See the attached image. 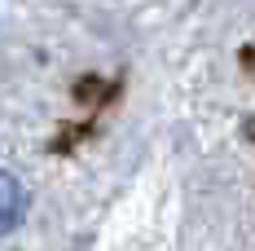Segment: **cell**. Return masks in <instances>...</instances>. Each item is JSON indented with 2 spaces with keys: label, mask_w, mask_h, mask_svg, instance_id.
Masks as SVG:
<instances>
[{
  "label": "cell",
  "mask_w": 255,
  "mask_h": 251,
  "mask_svg": "<svg viewBox=\"0 0 255 251\" xmlns=\"http://www.w3.org/2000/svg\"><path fill=\"white\" fill-rule=\"evenodd\" d=\"M22 207H26V194H22V185H18V176L0 168V234H9L22 221Z\"/></svg>",
  "instance_id": "6da1fadb"
}]
</instances>
